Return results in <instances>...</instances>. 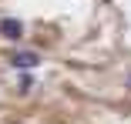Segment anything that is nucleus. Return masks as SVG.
<instances>
[{"instance_id":"f257e3e1","label":"nucleus","mask_w":131,"mask_h":124,"mask_svg":"<svg viewBox=\"0 0 131 124\" xmlns=\"http://www.w3.org/2000/svg\"><path fill=\"white\" fill-rule=\"evenodd\" d=\"M7 64H10L14 70H34V67L40 64V54H37V51H14V54L7 57Z\"/></svg>"},{"instance_id":"f03ea898","label":"nucleus","mask_w":131,"mask_h":124,"mask_svg":"<svg viewBox=\"0 0 131 124\" xmlns=\"http://www.w3.org/2000/svg\"><path fill=\"white\" fill-rule=\"evenodd\" d=\"M0 37L20 40V37H24V23H20L17 17H4V20H0Z\"/></svg>"},{"instance_id":"7ed1b4c3","label":"nucleus","mask_w":131,"mask_h":124,"mask_svg":"<svg viewBox=\"0 0 131 124\" xmlns=\"http://www.w3.org/2000/svg\"><path fill=\"white\" fill-rule=\"evenodd\" d=\"M30 87H34V81H30V77H24V81H20V87H17V91H20V94H30Z\"/></svg>"},{"instance_id":"20e7f679","label":"nucleus","mask_w":131,"mask_h":124,"mask_svg":"<svg viewBox=\"0 0 131 124\" xmlns=\"http://www.w3.org/2000/svg\"><path fill=\"white\" fill-rule=\"evenodd\" d=\"M128 87H131V74H128Z\"/></svg>"}]
</instances>
